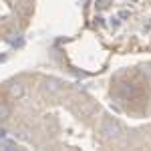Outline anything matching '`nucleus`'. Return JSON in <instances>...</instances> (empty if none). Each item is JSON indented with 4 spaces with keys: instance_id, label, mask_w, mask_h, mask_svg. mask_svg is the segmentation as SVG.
I'll use <instances>...</instances> for the list:
<instances>
[{
    "instance_id": "f257e3e1",
    "label": "nucleus",
    "mask_w": 151,
    "mask_h": 151,
    "mask_svg": "<svg viewBox=\"0 0 151 151\" xmlns=\"http://www.w3.org/2000/svg\"><path fill=\"white\" fill-rule=\"evenodd\" d=\"M101 133L109 135V137H117L121 133V127H119V123L113 121V119H105L103 123H101Z\"/></svg>"
},
{
    "instance_id": "f03ea898",
    "label": "nucleus",
    "mask_w": 151,
    "mask_h": 151,
    "mask_svg": "<svg viewBox=\"0 0 151 151\" xmlns=\"http://www.w3.org/2000/svg\"><path fill=\"white\" fill-rule=\"evenodd\" d=\"M10 91H12V95H16V97H22V93H24V89H22L20 83H14V85L10 87Z\"/></svg>"
},
{
    "instance_id": "7ed1b4c3",
    "label": "nucleus",
    "mask_w": 151,
    "mask_h": 151,
    "mask_svg": "<svg viewBox=\"0 0 151 151\" xmlns=\"http://www.w3.org/2000/svg\"><path fill=\"white\" fill-rule=\"evenodd\" d=\"M8 113H10V109H8L6 105H2V107H0V119H4V117L8 115Z\"/></svg>"
}]
</instances>
